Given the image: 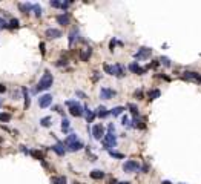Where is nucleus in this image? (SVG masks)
Here are the masks:
<instances>
[{
  "mask_svg": "<svg viewBox=\"0 0 201 184\" xmlns=\"http://www.w3.org/2000/svg\"><path fill=\"white\" fill-rule=\"evenodd\" d=\"M134 127H140V129H144V124H143V121L140 120V118H134V124H132Z\"/></svg>",
  "mask_w": 201,
  "mask_h": 184,
  "instance_id": "28",
  "label": "nucleus"
},
{
  "mask_svg": "<svg viewBox=\"0 0 201 184\" xmlns=\"http://www.w3.org/2000/svg\"><path fill=\"white\" fill-rule=\"evenodd\" d=\"M0 106H2V98H0Z\"/></svg>",
  "mask_w": 201,
  "mask_h": 184,
  "instance_id": "51",
  "label": "nucleus"
},
{
  "mask_svg": "<svg viewBox=\"0 0 201 184\" xmlns=\"http://www.w3.org/2000/svg\"><path fill=\"white\" fill-rule=\"evenodd\" d=\"M57 22L60 25H69V16L68 14H60V16H57Z\"/></svg>",
  "mask_w": 201,
  "mask_h": 184,
  "instance_id": "14",
  "label": "nucleus"
},
{
  "mask_svg": "<svg viewBox=\"0 0 201 184\" xmlns=\"http://www.w3.org/2000/svg\"><path fill=\"white\" fill-rule=\"evenodd\" d=\"M123 111H124V107H123V106H115V107H114L112 111H111V114L114 115V117H118V115H121V114H123Z\"/></svg>",
  "mask_w": 201,
  "mask_h": 184,
  "instance_id": "24",
  "label": "nucleus"
},
{
  "mask_svg": "<svg viewBox=\"0 0 201 184\" xmlns=\"http://www.w3.org/2000/svg\"><path fill=\"white\" fill-rule=\"evenodd\" d=\"M149 55H151V49H149V48H140L138 52H135V55H134V57H135L137 60H143V58H147Z\"/></svg>",
  "mask_w": 201,
  "mask_h": 184,
  "instance_id": "6",
  "label": "nucleus"
},
{
  "mask_svg": "<svg viewBox=\"0 0 201 184\" xmlns=\"http://www.w3.org/2000/svg\"><path fill=\"white\" fill-rule=\"evenodd\" d=\"M9 120H11V115L9 114H0V121L6 123V121H9Z\"/></svg>",
  "mask_w": 201,
  "mask_h": 184,
  "instance_id": "33",
  "label": "nucleus"
},
{
  "mask_svg": "<svg viewBox=\"0 0 201 184\" xmlns=\"http://www.w3.org/2000/svg\"><path fill=\"white\" fill-rule=\"evenodd\" d=\"M22 92H23V98H25V107L28 109L29 104H31V98H29V95H28V91H26V87H23Z\"/></svg>",
  "mask_w": 201,
  "mask_h": 184,
  "instance_id": "23",
  "label": "nucleus"
},
{
  "mask_svg": "<svg viewBox=\"0 0 201 184\" xmlns=\"http://www.w3.org/2000/svg\"><path fill=\"white\" fill-rule=\"evenodd\" d=\"M71 5V2H66V3H62V9H66L68 6Z\"/></svg>",
  "mask_w": 201,
  "mask_h": 184,
  "instance_id": "43",
  "label": "nucleus"
},
{
  "mask_svg": "<svg viewBox=\"0 0 201 184\" xmlns=\"http://www.w3.org/2000/svg\"><path fill=\"white\" fill-rule=\"evenodd\" d=\"M181 184H183V183H181Z\"/></svg>",
  "mask_w": 201,
  "mask_h": 184,
  "instance_id": "52",
  "label": "nucleus"
},
{
  "mask_svg": "<svg viewBox=\"0 0 201 184\" xmlns=\"http://www.w3.org/2000/svg\"><path fill=\"white\" fill-rule=\"evenodd\" d=\"M103 69H104V72H106V74H109V75H115V66H112V65L104 63Z\"/></svg>",
  "mask_w": 201,
  "mask_h": 184,
  "instance_id": "21",
  "label": "nucleus"
},
{
  "mask_svg": "<svg viewBox=\"0 0 201 184\" xmlns=\"http://www.w3.org/2000/svg\"><path fill=\"white\" fill-rule=\"evenodd\" d=\"M91 54H92L91 48H88V49H83L82 52H80V58H82L83 61H88V58L91 57Z\"/></svg>",
  "mask_w": 201,
  "mask_h": 184,
  "instance_id": "16",
  "label": "nucleus"
},
{
  "mask_svg": "<svg viewBox=\"0 0 201 184\" xmlns=\"http://www.w3.org/2000/svg\"><path fill=\"white\" fill-rule=\"evenodd\" d=\"M3 28H8V23H6L5 20L0 17V29H3Z\"/></svg>",
  "mask_w": 201,
  "mask_h": 184,
  "instance_id": "39",
  "label": "nucleus"
},
{
  "mask_svg": "<svg viewBox=\"0 0 201 184\" xmlns=\"http://www.w3.org/2000/svg\"><path fill=\"white\" fill-rule=\"evenodd\" d=\"M75 36H77V31H75V29H72L71 34H69V45L74 43V40H75Z\"/></svg>",
  "mask_w": 201,
  "mask_h": 184,
  "instance_id": "35",
  "label": "nucleus"
},
{
  "mask_svg": "<svg viewBox=\"0 0 201 184\" xmlns=\"http://www.w3.org/2000/svg\"><path fill=\"white\" fill-rule=\"evenodd\" d=\"M160 61H161V63H163L166 67H169V66H170V60L167 58V57H161V60H160Z\"/></svg>",
  "mask_w": 201,
  "mask_h": 184,
  "instance_id": "36",
  "label": "nucleus"
},
{
  "mask_svg": "<svg viewBox=\"0 0 201 184\" xmlns=\"http://www.w3.org/2000/svg\"><path fill=\"white\" fill-rule=\"evenodd\" d=\"M129 69H131L134 74H138V75H143V74L146 72L144 67H141V66H140V65L137 63V61H134V63L129 65Z\"/></svg>",
  "mask_w": 201,
  "mask_h": 184,
  "instance_id": "10",
  "label": "nucleus"
},
{
  "mask_svg": "<svg viewBox=\"0 0 201 184\" xmlns=\"http://www.w3.org/2000/svg\"><path fill=\"white\" fill-rule=\"evenodd\" d=\"M52 103V95L51 94H45L38 98V106L40 107H48Z\"/></svg>",
  "mask_w": 201,
  "mask_h": 184,
  "instance_id": "5",
  "label": "nucleus"
},
{
  "mask_svg": "<svg viewBox=\"0 0 201 184\" xmlns=\"http://www.w3.org/2000/svg\"><path fill=\"white\" fill-rule=\"evenodd\" d=\"M69 126H71L69 124V120L63 117V120H62V131L63 132H69Z\"/></svg>",
  "mask_w": 201,
  "mask_h": 184,
  "instance_id": "26",
  "label": "nucleus"
},
{
  "mask_svg": "<svg viewBox=\"0 0 201 184\" xmlns=\"http://www.w3.org/2000/svg\"><path fill=\"white\" fill-rule=\"evenodd\" d=\"M103 144H104V149L115 147V146H117L115 135H114V134H106V135H104V140H103Z\"/></svg>",
  "mask_w": 201,
  "mask_h": 184,
  "instance_id": "2",
  "label": "nucleus"
},
{
  "mask_svg": "<svg viewBox=\"0 0 201 184\" xmlns=\"http://www.w3.org/2000/svg\"><path fill=\"white\" fill-rule=\"evenodd\" d=\"M115 77H118V78H121V77H124V67H123V65H115Z\"/></svg>",
  "mask_w": 201,
  "mask_h": 184,
  "instance_id": "20",
  "label": "nucleus"
},
{
  "mask_svg": "<svg viewBox=\"0 0 201 184\" xmlns=\"http://www.w3.org/2000/svg\"><path fill=\"white\" fill-rule=\"evenodd\" d=\"M63 65H66V61H63V60H58L57 61V66H63Z\"/></svg>",
  "mask_w": 201,
  "mask_h": 184,
  "instance_id": "44",
  "label": "nucleus"
},
{
  "mask_svg": "<svg viewBox=\"0 0 201 184\" xmlns=\"http://www.w3.org/2000/svg\"><path fill=\"white\" fill-rule=\"evenodd\" d=\"M45 36L48 38H58V37H62V31L55 29V28H49L45 31Z\"/></svg>",
  "mask_w": 201,
  "mask_h": 184,
  "instance_id": "9",
  "label": "nucleus"
},
{
  "mask_svg": "<svg viewBox=\"0 0 201 184\" xmlns=\"http://www.w3.org/2000/svg\"><path fill=\"white\" fill-rule=\"evenodd\" d=\"M163 184H172L170 181H163Z\"/></svg>",
  "mask_w": 201,
  "mask_h": 184,
  "instance_id": "50",
  "label": "nucleus"
},
{
  "mask_svg": "<svg viewBox=\"0 0 201 184\" xmlns=\"http://www.w3.org/2000/svg\"><path fill=\"white\" fill-rule=\"evenodd\" d=\"M135 97H137L138 100H141V98H143V91H135Z\"/></svg>",
  "mask_w": 201,
  "mask_h": 184,
  "instance_id": "41",
  "label": "nucleus"
},
{
  "mask_svg": "<svg viewBox=\"0 0 201 184\" xmlns=\"http://www.w3.org/2000/svg\"><path fill=\"white\" fill-rule=\"evenodd\" d=\"M31 155H32V156H36L37 160H40V161H43V155L40 153L38 151H31Z\"/></svg>",
  "mask_w": 201,
  "mask_h": 184,
  "instance_id": "32",
  "label": "nucleus"
},
{
  "mask_svg": "<svg viewBox=\"0 0 201 184\" xmlns=\"http://www.w3.org/2000/svg\"><path fill=\"white\" fill-rule=\"evenodd\" d=\"M52 83H54V77L49 74V71H46L45 72V75L40 78V81H38V85H37V92H40V91H46V89H49V87L52 86Z\"/></svg>",
  "mask_w": 201,
  "mask_h": 184,
  "instance_id": "1",
  "label": "nucleus"
},
{
  "mask_svg": "<svg viewBox=\"0 0 201 184\" xmlns=\"http://www.w3.org/2000/svg\"><path fill=\"white\" fill-rule=\"evenodd\" d=\"M83 109H85V112H86V120H88V123H92L94 118H95V114H94L91 109H88L86 106H83Z\"/></svg>",
  "mask_w": 201,
  "mask_h": 184,
  "instance_id": "19",
  "label": "nucleus"
},
{
  "mask_svg": "<svg viewBox=\"0 0 201 184\" xmlns=\"http://www.w3.org/2000/svg\"><path fill=\"white\" fill-rule=\"evenodd\" d=\"M32 6H34V5H31V3H20L18 8H20V11H22L23 14H28V12L32 9Z\"/></svg>",
  "mask_w": 201,
  "mask_h": 184,
  "instance_id": "17",
  "label": "nucleus"
},
{
  "mask_svg": "<svg viewBox=\"0 0 201 184\" xmlns=\"http://www.w3.org/2000/svg\"><path fill=\"white\" fill-rule=\"evenodd\" d=\"M198 77H200V74L198 72H192V71H186L184 74H183V78L184 80H198Z\"/></svg>",
  "mask_w": 201,
  "mask_h": 184,
  "instance_id": "11",
  "label": "nucleus"
},
{
  "mask_svg": "<svg viewBox=\"0 0 201 184\" xmlns=\"http://www.w3.org/2000/svg\"><path fill=\"white\" fill-rule=\"evenodd\" d=\"M8 28H11V29H14V28H18V20H17V18H12L11 22L8 23Z\"/></svg>",
  "mask_w": 201,
  "mask_h": 184,
  "instance_id": "30",
  "label": "nucleus"
},
{
  "mask_svg": "<svg viewBox=\"0 0 201 184\" xmlns=\"http://www.w3.org/2000/svg\"><path fill=\"white\" fill-rule=\"evenodd\" d=\"M77 95H78V97H82V98H85V97H86V95H85V94H83V92H80V91H78V92H77Z\"/></svg>",
  "mask_w": 201,
  "mask_h": 184,
  "instance_id": "47",
  "label": "nucleus"
},
{
  "mask_svg": "<svg viewBox=\"0 0 201 184\" xmlns=\"http://www.w3.org/2000/svg\"><path fill=\"white\" fill-rule=\"evenodd\" d=\"M51 149H52V151H54L57 155H60V156H62V155H65V152H66V149H65L62 144H60V143H57V144H54V146H52Z\"/></svg>",
  "mask_w": 201,
  "mask_h": 184,
  "instance_id": "12",
  "label": "nucleus"
},
{
  "mask_svg": "<svg viewBox=\"0 0 201 184\" xmlns=\"http://www.w3.org/2000/svg\"><path fill=\"white\" fill-rule=\"evenodd\" d=\"M5 91H6V86H5V85H0V94L5 92Z\"/></svg>",
  "mask_w": 201,
  "mask_h": 184,
  "instance_id": "45",
  "label": "nucleus"
},
{
  "mask_svg": "<svg viewBox=\"0 0 201 184\" xmlns=\"http://www.w3.org/2000/svg\"><path fill=\"white\" fill-rule=\"evenodd\" d=\"M40 124H42L43 127H48V126L51 124V118H49V117H45V118H42V120H40Z\"/></svg>",
  "mask_w": 201,
  "mask_h": 184,
  "instance_id": "29",
  "label": "nucleus"
},
{
  "mask_svg": "<svg viewBox=\"0 0 201 184\" xmlns=\"http://www.w3.org/2000/svg\"><path fill=\"white\" fill-rule=\"evenodd\" d=\"M115 94H117V92L112 91V89H109V87H102V91H100V97L104 98V100H111Z\"/></svg>",
  "mask_w": 201,
  "mask_h": 184,
  "instance_id": "8",
  "label": "nucleus"
},
{
  "mask_svg": "<svg viewBox=\"0 0 201 184\" xmlns=\"http://www.w3.org/2000/svg\"><path fill=\"white\" fill-rule=\"evenodd\" d=\"M109 114H111V112H109V111H108V109H106L104 106H100V107L97 109V115H98L100 118H106Z\"/></svg>",
  "mask_w": 201,
  "mask_h": 184,
  "instance_id": "13",
  "label": "nucleus"
},
{
  "mask_svg": "<svg viewBox=\"0 0 201 184\" xmlns=\"http://www.w3.org/2000/svg\"><path fill=\"white\" fill-rule=\"evenodd\" d=\"M104 176V172H102V170H98V169H95V170H92L91 172V178L92 180H102Z\"/></svg>",
  "mask_w": 201,
  "mask_h": 184,
  "instance_id": "15",
  "label": "nucleus"
},
{
  "mask_svg": "<svg viewBox=\"0 0 201 184\" xmlns=\"http://www.w3.org/2000/svg\"><path fill=\"white\" fill-rule=\"evenodd\" d=\"M52 184H66V178L65 176H54V178L51 180Z\"/></svg>",
  "mask_w": 201,
  "mask_h": 184,
  "instance_id": "25",
  "label": "nucleus"
},
{
  "mask_svg": "<svg viewBox=\"0 0 201 184\" xmlns=\"http://www.w3.org/2000/svg\"><path fill=\"white\" fill-rule=\"evenodd\" d=\"M32 9H34V12H36V16H37V17L42 16V8H40V5L34 3V6H32Z\"/></svg>",
  "mask_w": 201,
  "mask_h": 184,
  "instance_id": "31",
  "label": "nucleus"
},
{
  "mask_svg": "<svg viewBox=\"0 0 201 184\" xmlns=\"http://www.w3.org/2000/svg\"><path fill=\"white\" fill-rule=\"evenodd\" d=\"M77 141H78L77 135H75V134H71L69 137L65 140V146H71V144H74V143H77Z\"/></svg>",
  "mask_w": 201,
  "mask_h": 184,
  "instance_id": "18",
  "label": "nucleus"
},
{
  "mask_svg": "<svg viewBox=\"0 0 201 184\" xmlns=\"http://www.w3.org/2000/svg\"><path fill=\"white\" fill-rule=\"evenodd\" d=\"M82 147H83V143L77 141V143H74V144L68 146V151H71V152H77V151H80Z\"/></svg>",
  "mask_w": 201,
  "mask_h": 184,
  "instance_id": "22",
  "label": "nucleus"
},
{
  "mask_svg": "<svg viewBox=\"0 0 201 184\" xmlns=\"http://www.w3.org/2000/svg\"><path fill=\"white\" fill-rule=\"evenodd\" d=\"M128 107L131 109V112H132L134 115H137V114H138V109H137V106H135V104H134V103H131V104H129Z\"/></svg>",
  "mask_w": 201,
  "mask_h": 184,
  "instance_id": "37",
  "label": "nucleus"
},
{
  "mask_svg": "<svg viewBox=\"0 0 201 184\" xmlns=\"http://www.w3.org/2000/svg\"><path fill=\"white\" fill-rule=\"evenodd\" d=\"M138 169H140L138 161H134V160H129V161H126L124 164H123V170H124V172H137Z\"/></svg>",
  "mask_w": 201,
  "mask_h": 184,
  "instance_id": "3",
  "label": "nucleus"
},
{
  "mask_svg": "<svg viewBox=\"0 0 201 184\" xmlns=\"http://www.w3.org/2000/svg\"><path fill=\"white\" fill-rule=\"evenodd\" d=\"M160 94H161V92H160L158 89H152V91H149V94H147V95H149L151 100H155V98L160 97Z\"/></svg>",
  "mask_w": 201,
  "mask_h": 184,
  "instance_id": "27",
  "label": "nucleus"
},
{
  "mask_svg": "<svg viewBox=\"0 0 201 184\" xmlns=\"http://www.w3.org/2000/svg\"><path fill=\"white\" fill-rule=\"evenodd\" d=\"M92 137L95 140H102L104 138V127L102 124H95L92 127Z\"/></svg>",
  "mask_w": 201,
  "mask_h": 184,
  "instance_id": "4",
  "label": "nucleus"
},
{
  "mask_svg": "<svg viewBox=\"0 0 201 184\" xmlns=\"http://www.w3.org/2000/svg\"><path fill=\"white\" fill-rule=\"evenodd\" d=\"M197 81H198V83H201V74H200V77H198V80H197Z\"/></svg>",
  "mask_w": 201,
  "mask_h": 184,
  "instance_id": "49",
  "label": "nucleus"
},
{
  "mask_svg": "<svg viewBox=\"0 0 201 184\" xmlns=\"http://www.w3.org/2000/svg\"><path fill=\"white\" fill-rule=\"evenodd\" d=\"M40 51H42V54H45V43H40Z\"/></svg>",
  "mask_w": 201,
  "mask_h": 184,
  "instance_id": "46",
  "label": "nucleus"
},
{
  "mask_svg": "<svg viewBox=\"0 0 201 184\" xmlns=\"http://www.w3.org/2000/svg\"><path fill=\"white\" fill-rule=\"evenodd\" d=\"M123 126H131V121H129V118L128 117H123Z\"/></svg>",
  "mask_w": 201,
  "mask_h": 184,
  "instance_id": "40",
  "label": "nucleus"
},
{
  "mask_svg": "<svg viewBox=\"0 0 201 184\" xmlns=\"http://www.w3.org/2000/svg\"><path fill=\"white\" fill-rule=\"evenodd\" d=\"M117 184H131L129 181H120V183H117Z\"/></svg>",
  "mask_w": 201,
  "mask_h": 184,
  "instance_id": "48",
  "label": "nucleus"
},
{
  "mask_svg": "<svg viewBox=\"0 0 201 184\" xmlns=\"http://www.w3.org/2000/svg\"><path fill=\"white\" fill-rule=\"evenodd\" d=\"M69 112H71V115H74V117H82V115L85 114V109H83V106L82 104H75V106H72V107H69Z\"/></svg>",
  "mask_w": 201,
  "mask_h": 184,
  "instance_id": "7",
  "label": "nucleus"
},
{
  "mask_svg": "<svg viewBox=\"0 0 201 184\" xmlns=\"http://www.w3.org/2000/svg\"><path fill=\"white\" fill-rule=\"evenodd\" d=\"M51 6H54V8H62V2H58V0H51Z\"/></svg>",
  "mask_w": 201,
  "mask_h": 184,
  "instance_id": "38",
  "label": "nucleus"
},
{
  "mask_svg": "<svg viewBox=\"0 0 201 184\" xmlns=\"http://www.w3.org/2000/svg\"><path fill=\"white\" fill-rule=\"evenodd\" d=\"M109 48H111V51H114V48H115V40H111V43H109Z\"/></svg>",
  "mask_w": 201,
  "mask_h": 184,
  "instance_id": "42",
  "label": "nucleus"
},
{
  "mask_svg": "<svg viewBox=\"0 0 201 184\" xmlns=\"http://www.w3.org/2000/svg\"><path fill=\"white\" fill-rule=\"evenodd\" d=\"M109 155L114 156V158H120V160H123V158H124V155H123V153H118V152H114V151H111Z\"/></svg>",
  "mask_w": 201,
  "mask_h": 184,
  "instance_id": "34",
  "label": "nucleus"
}]
</instances>
